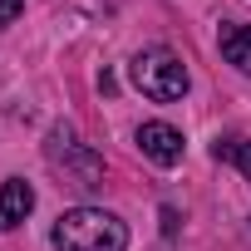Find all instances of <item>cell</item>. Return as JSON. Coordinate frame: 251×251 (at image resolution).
Returning <instances> with one entry per match:
<instances>
[{"label":"cell","instance_id":"52a82bcc","mask_svg":"<svg viewBox=\"0 0 251 251\" xmlns=\"http://www.w3.org/2000/svg\"><path fill=\"white\" fill-rule=\"evenodd\" d=\"M212 158L241 168V177L251 182V138H217V143H212Z\"/></svg>","mask_w":251,"mask_h":251},{"label":"cell","instance_id":"ba28073f","mask_svg":"<svg viewBox=\"0 0 251 251\" xmlns=\"http://www.w3.org/2000/svg\"><path fill=\"white\" fill-rule=\"evenodd\" d=\"M20 15H25V0H0V30H10Z\"/></svg>","mask_w":251,"mask_h":251},{"label":"cell","instance_id":"6da1fadb","mask_svg":"<svg viewBox=\"0 0 251 251\" xmlns=\"http://www.w3.org/2000/svg\"><path fill=\"white\" fill-rule=\"evenodd\" d=\"M54 251H128V226L108 207H69L50 231Z\"/></svg>","mask_w":251,"mask_h":251},{"label":"cell","instance_id":"7a4b0ae2","mask_svg":"<svg viewBox=\"0 0 251 251\" xmlns=\"http://www.w3.org/2000/svg\"><path fill=\"white\" fill-rule=\"evenodd\" d=\"M128 79H133V89H138L143 99H153V103H177V99L192 89L187 64H182L173 50H163V45L138 50L133 64H128Z\"/></svg>","mask_w":251,"mask_h":251},{"label":"cell","instance_id":"277c9868","mask_svg":"<svg viewBox=\"0 0 251 251\" xmlns=\"http://www.w3.org/2000/svg\"><path fill=\"white\" fill-rule=\"evenodd\" d=\"M133 143H138V148H143V158H148V163H158V168H177V163H182V148H187V143H182V133L173 128V123H158V118H153V123H138Z\"/></svg>","mask_w":251,"mask_h":251},{"label":"cell","instance_id":"8992f818","mask_svg":"<svg viewBox=\"0 0 251 251\" xmlns=\"http://www.w3.org/2000/svg\"><path fill=\"white\" fill-rule=\"evenodd\" d=\"M217 50H222V59H226L231 69L251 74V25H246V20H241V25H222Z\"/></svg>","mask_w":251,"mask_h":251},{"label":"cell","instance_id":"3957f363","mask_svg":"<svg viewBox=\"0 0 251 251\" xmlns=\"http://www.w3.org/2000/svg\"><path fill=\"white\" fill-rule=\"evenodd\" d=\"M45 158H50V168L64 173V182L79 187V192H89V187L103 182V158L69 128V123H54V128L45 133Z\"/></svg>","mask_w":251,"mask_h":251},{"label":"cell","instance_id":"5b68a950","mask_svg":"<svg viewBox=\"0 0 251 251\" xmlns=\"http://www.w3.org/2000/svg\"><path fill=\"white\" fill-rule=\"evenodd\" d=\"M30 212H35V187L25 177H5V187H0V231H15Z\"/></svg>","mask_w":251,"mask_h":251}]
</instances>
